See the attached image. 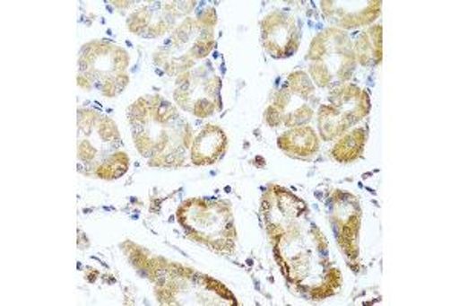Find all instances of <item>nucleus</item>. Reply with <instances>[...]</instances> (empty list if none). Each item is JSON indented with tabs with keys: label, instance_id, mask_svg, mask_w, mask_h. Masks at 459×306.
Segmentation results:
<instances>
[{
	"label": "nucleus",
	"instance_id": "1",
	"mask_svg": "<svg viewBox=\"0 0 459 306\" xmlns=\"http://www.w3.org/2000/svg\"><path fill=\"white\" fill-rule=\"evenodd\" d=\"M270 239L283 275L309 299L324 301L342 286V271L329 264L328 239L308 214Z\"/></svg>",
	"mask_w": 459,
	"mask_h": 306
},
{
	"label": "nucleus",
	"instance_id": "7",
	"mask_svg": "<svg viewBox=\"0 0 459 306\" xmlns=\"http://www.w3.org/2000/svg\"><path fill=\"white\" fill-rule=\"evenodd\" d=\"M371 110V99L365 89L340 84L331 89L328 99L317 109V129L324 141H337L360 123Z\"/></svg>",
	"mask_w": 459,
	"mask_h": 306
},
{
	"label": "nucleus",
	"instance_id": "15",
	"mask_svg": "<svg viewBox=\"0 0 459 306\" xmlns=\"http://www.w3.org/2000/svg\"><path fill=\"white\" fill-rule=\"evenodd\" d=\"M229 149V138L220 126L209 125L199 130L190 145V162L194 166H212L220 162Z\"/></svg>",
	"mask_w": 459,
	"mask_h": 306
},
{
	"label": "nucleus",
	"instance_id": "19",
	"mask_svg": "<svg viewBox=\"0 0 459 306\" xmlns=\"http://www.w3.org/2000/svg\"><path fill=\"white\" fill-rule=\"evenodd\" d=\"M127 170H129V156L123 151H117L95 170L94 177L101 179H117L123 177Z\"/></svg>",
	"mask_w": 459,
	"mask_h": 306
},
{
	"label": "nucleus",
	"instance_id": "5",
	"mask_svg": "<svg viewBox=\"0 0 459 306\" xmlns=\"http://www.w3.org/2000/svg\"><path fill=\"white\" fill-rule=\"evenodd\" d=\"M354 45L350 34L329 28L314 37L308 51V75L320 89L348 83L355 71Z\"/></svg>",
	"mask_w": 459,
	"mask_h": 306
},
{
	"label": "nucleus",
	"instance_id": "14",
	"mask_svg": "<svg viewBox=\"0 0 459 306\" xmlns=\"http://www.w3.org/2000/svg\"><path fill=\"white\" fill-rule=\"evenodd\" d=\"M324 16L339 30H355L369 25L380 16L381 2H320Z\"/></svg>",
	"mask_w": 459,
	"mask_h": 306
},
{
	"label": "nucleus",
	"instance_id": "13",
	"mask_svg": "<svg viewBox=\"0 0 459 306\" xmlns=\"http://www.w3.org/2000/svg\"><path fill=\"white\" fill-rule=\"evenodd\" d=\"M316 100H308L294 91L283 86L273 99V103L266 108L265 121L270 127H299L305 126L314 117Z\"/></svg>",
	"mask_w": 459,
	"mask_h": 306
},
{
	"label": "nucleus",
	"instance_id": "18",
	"mask_svg": "<svg viewBox=\"0 0 459 306\" xmlns=\"http://www.w3.org/2000/svg\"><path fill=\"white\" fill-rule=\"evenodd\" d=\"M366 140H368V130L365 127H357L346 132L335 141L333 147V158L340 164H350L360 158L365 151Z\"/></svg>",
	"mask_w": 459,
	"mask_h": 306
},
{
	"label": "nucleus",
	"instance_id": "10",
	"mask_svg": "<svg viewBox=\"0 0 459 306\" xmlns=\"http://www.w3.org/2000/svg\"><path fill=\"white\" fill-rule=\"evenodd\" d=\"M329 219L339 247L350 265L359 264L360 256L361 207L352 193L334 190L329 197Z\"/></svg>",
	"mask_w": 459,
	"mask_h": 306
},
{
	"label": "nucleus",
	"instance_id": "11",
	"mask_svg": "<svg viewBox=\"0 0 459 306\" xmlns=\"http://www.w3.org/2000/svg\"><path fill=\"white\" fill-rule=\"evenodd\" d=\"M195 6L196 2H151L132 13L127 26L136 36L161 37L173 31L179 19L190 16Z\"/></svg>",
	"mask_w": 459,
	"mask_h": 306
},
{
	"label": "nucleus",
	"instance_id": "6",
	"mask_svg": "<svg viewBox=\"0 0 459 306\" xmlns=\"http://www.w3.org/2000/svg\"><path fill=\"white\" fill-rule=\"evenodd\" d=\"M129 54L112 42H89L80 52L79 84L112 99L129 84Z\"/></svg>",
	"mask_w": 459,
	"mask_h": 306
},
{
	"label": "nucleus",
	"instance_id": "4",
	"mask_svg": "<svg viewBox=\"0 0 459 306\" xmlns=\"http://www.w3.org/2000/svg\"><path fill=\"white\" fill-rule=\"evenodd\" d=\"M177 218L195 242L209 247L214 253H233L238 234L229 201L187 199L178 208Z\"/></svg>",
	"mask_w": 459,
	"mask_h": 306
},
{
	"label": "nucleus",
	"instance_id": "16",
	"mask_svg": "<svg viewBox=\"0 0 459 306\" xmlns=\"http://www.w3.org/2000/svg\"><path fill=\"white\" fill-rule=\"evenodd\" d=\"M277 145L281 151L292 158L308 160L317 153L320 149V141L313 127L299 126V127L285 130L282 136H279Z\"/></svg>",
	"mask_w": 459,
	"mask_h": 306
},
{
	"label": "nucleus",
	"instance_id": "2",
	"mask_svg": "<svg viewBox=\"0 0 459 306\" xmlns=\"http://www.w3.org/2000/svg\"><path fill=\"white\" fill-rule=\"evenodd\" d=\"M129 123L136 149L153 167L186 164L194 129L179 110L160 95H146L129 108Z\"/></svg>",
	"mask_w": 459,
	"mask_h": 306
},
{
	"label": "nucleus",
	"instance_id": "9",
	"mask_svg": "<svg viewBox=\"0 0 459 306\" xmlns=\"http://www.w3.org/2000/svg\"><path fill=\"white\" fill-rule=\"evenodd\" d=\"M121 136L109 117L95 110L79 112V162L83 164L84 175L94 177L95 170L120 145Z\"/></svg>",
	"mask_w": 459,
	"mask_h": 306
},
{
	"label": "nucleus",
	"instance_id": "12",
	"mask_svg": "<svg viewBox=\"0 0 459 306\" xmlns=\"http://www.w3.org/2000/svg\"><path fill=\"white\" fill-rule=\"evenodd\" d=\"M262 45L274 58L294 56L300 47V30L294 17L285 11H272L261 23Z\"/></svg>",
	"mask_w": 459,
	"mask_h": 306
},
{
	"label": "nucleus",
	"instance_id": "17",
	"mask_svg": "<svg viewBox=\"0 0 459 306\" xmlns=\"http://www.w3.org/2000/svg\"><path fill=\"white\" fill-rule=\"evenodd\" d=\"M354 45L355 60L365 68H376L383 60V28L381 23L361 31Z\"/></svg>",
	"mask_w": 459,
	"mask_h": 306
},
{
	"label": "nucleus",
	"instance_id": "3",
	"mask_svg": "<svg viewBox=\"0 0 459 306\" xmlns=\"http://www.w3.org/2000/svg\"><path fill=\"white\" fill-rule=\"evenodd\" d=\"M218 14L214 6L198 17H186L170 32L168 40L155 51L153 60L169 75H181L209 57L214 48V26Z\"/></svg>",
	"mask_w": 459,
	"mask_h": 306
},
{
	"label": "nucleus",
	"instance_id": "8",
	"mask_svg": "<svg viewBox=\"0 0 459 306\" xmlns=\"http://www.w3.org/2000/svg\"><path fill=\"white\" fill-rule=\"evenodd\" d=\"M221 77L210 62L178 75L173 99L181 109L196 118H209L221 110Z\"/></svg>",
	"mask_w": 459,
	"mask_h": 306
}]
</instances>
